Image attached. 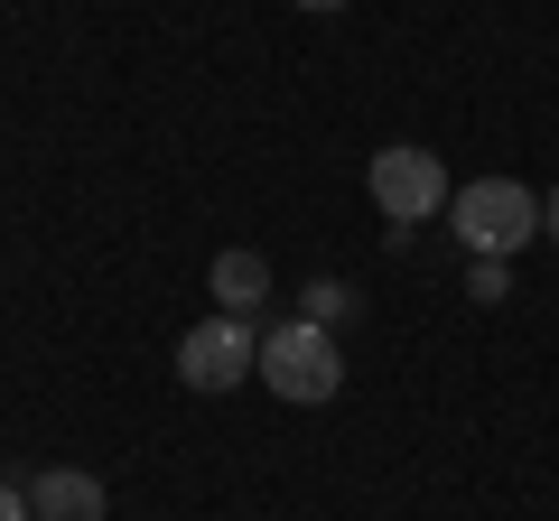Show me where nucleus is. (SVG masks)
<instances>
[{
	"label": "nucleus",
	"mask_w": 559,
	"mask_h": 521,
	"mask_svg": "<svg viewBox=\"0 0 559 521\" xmlns=\"http://www.w3.org/2000/svg\"><path fill=\"white\" fill-rule=\"evenodd\" d=\"M448 223H457L466 260H513V252L540 242V196L522 178H466L448 196Z\"/></svg>",
	"instance_id": "f257e3e1"
},
{
	"label": "nucleus",
	"mask_w": 559,
	"mask_h": 521,
	"mask_svg": "<svg viewBox=\"0 0 559 521\" xmlns=\"http://www.w3.org/2000/svg\"><path fill=\"white\" fill-rule=\"evenodd\" d=\"M261 381H271L280 401H299V410L336 401V391H345L336 326H308V317H289V326H261Z\"/></svg>",
	"instance_id": "f03ea898"
},
{
	"label": "nucleus",
	"mask_w": 559,
	"mask_h": 521,
	"mask_svg": "<svg viewBox=\"0 0 559 521\" xmlns=\"http://www.w3.org/2000/svg\"><path fill=\"white\" fill-rule=\"evenodd\" d=\"M364 186H373V205L392 223H429V215H448V159L439 149H419V141H392V149H373L364 159Z\"/></svg>",
	"instance_id": "7ed1b4c3"
},
{
	"label": "nucleus",
	"mask_w": 559,
	"mask_h": 521,
	"mask_svg": "<svg viewBox=\"0 0 559 521\" xmlns=\"http://www.w3.org/2000/svg\"><path fill=\"white\" fill-rule=\"evenodd\" d=\"M242 373H261V326L252 317H205L178 336V381L187 391H234Z\"/></svg>",
	"instance_id": "20e7f679"
},
{
	"label": "nucleus",
	"mask_w": 559,
	"mask_h": 521,
	"mask_svg": "<svg viewBox=\"0 0 559 521\" xmlns=\"http://www.w3.org/2000/svg\"><path fill=\"white\" fill-rule=\"evenodd\" d=\"M28 512H38V521H103L112 502H103V475H84V465H47V475L28 484Z\"/></svg>",
	"instance_id": "39448f33"
},
{
	"label": "nucleus",
	"mask_w": 559,
	"mask_h": 521,
	"mask_svg": "<svg viewBox=\"0 0 559 521\" xmlns=\"http://www.w3.org/2000/svg\"><path fill=\"white\" fill-rule=\"evenodd\" d=\"M205 289H215V317H261V299H271V260H261V252H215Z\"/></svg>",
	"instance_id": "423d86ee"
},
{
	"label": "nucleus",
	"mask_w": 559,
	"mask_h": 521,
	"mask_svg": "<svg viewBox=\"0 0 559 521\" xmlns=\"http://www.w3.org/2000/svg\"><path fill=\"white\" fill-rule=\"evenodd\" d=\"M299 317L308 326H345V317H355V289H345V280H308L299 289Z\"/></svg>",
	"instance_id": "0eeeda50"
},
{
	"label": "nucleus",
	"mask_w": 559,
	"mask_h": 521,
	"mask_svg": "<svg viewBox=\"0 0 559 521\" xmlns=\"http://www.w3.org/2000/svg\"><path fill=\"white\" fill-rule=\"evenodd\" d=\"M466 299H513V270H503V260H466Z\"/></svg>",
	"instance_id": "6e6552de"
},
{
	"label": "nucleus",
	"mask_w": 559,
	"mask_h": 521,
	"mask_svg": "<svg viewBox=\"0 0 559 521\" xmlns=\"http://www.w3.org/2000/svg\"><path fill=\"white\" fill-rule=\"evenodd\" d=\"M0 521H38V512H28V494H20V484H0Z\"/></svg>",
	"instance_id": "1a4fd4ad"
},
{
	"label": "nucleus",
	"mask_w": 559,
	"mask_h": 521,
	"mask_svg": "<svg viewBox=\"0 0 559 521\" xmlns=\"http://www.w3.org/2000/svg\"><path fill=\"white\" fill-rule=\"evenodd\" d=\"M540 242H559V186L540 196Z\"/></svg>",
	"instance_id": "9d476101"
},
{
	"label": "nucleus",
	"mask_w": 559,
	"mask_h": 521,
	"mask_svg": "<svg viewBox=\"0 0 559 521\" xmlns=\"http://www.w3.org/2000/svg\"><path fill=\"white\" fill-rule=\"evenodd\" d=\"M299 10H318V20H326V10H345V0H299Z\"/></svg>",
	"instance_id": "9b49d317"
}]
</instances>
